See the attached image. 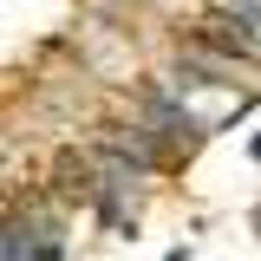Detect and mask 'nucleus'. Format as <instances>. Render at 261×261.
I'll list each match as a JSON object with an SVG mask.
<instances>
[{
	"mask_svg": "<svg viewBox=\"0 0 261 261\" xmlns=\"http://www.w3.org/2000/svg\"><path fill=\"white\" fill-rule=\"evenodd\" d=\"M163 261H190V248H170V255H163Z\"/></svg>",
	"mask_w": 261,
	"mask_h": 261,
	"instance_id": "1",
	"label": "nucleus"
}]
</instances>
